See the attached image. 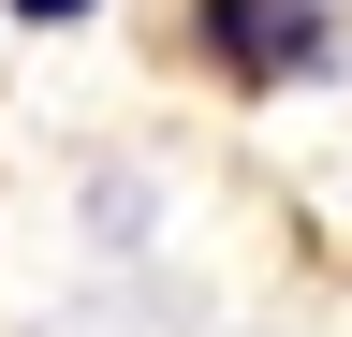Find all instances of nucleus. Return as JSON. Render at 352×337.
Here are the masks:
<instances>
[{
    "mask_svg": "<svg viewBox=\"0 0 352 337\" xmlns=\"http://www.w3.org/2000/svg\"><path fill=\"white\" fill-rule=\"evenodd\" d=\"M206 45L235 73H279V59H323V30H308V0H206Z\"/></svg>",
    "mask_w": 352,
    "mask_h": 337,
    "instance_id": "f257e3e1",
    "label": "nucleus"
},
{
    "mask_svg": "<svg viewBox=\"0 0 352 337\" xmlns=\"http://www.w3.org/2000/svg\"><path fill=\"white\" fill-rule=\"evenodd\" d=\"M15 15H88V0H15Z\"/></svg>",
    "mask_w": 352,
    "mask_h": 337,
    "instance_id": "f03ea898",
    "label": "nucleus"
}]
</instances>
